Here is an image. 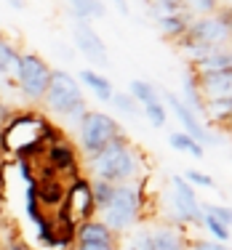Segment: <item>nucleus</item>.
I'll use <instances>...</instances> for the list:
<instances>
[{"label":"nucleus","instance_id":"nucleus-1","mask_svg":"<svg viewBox=\"0 0 232 250\" xmlns=\"http://www.w3.org/2000/svg\"><path fill=\"white\" fill-rule=\"evenodd\" d=\"M88 170H91L93 181H107L112 187L131 184V178H136V170H139V160H136L128 136L120 133L99 154L88 157Z\"/></svg>","mask_w":232,"mask_h":250},{"label":"nucleus","instance_id":"nucleus-2","mask_svg":"<svg viewBox=\"0 0 232 250\" xmlns=\"http://www.w3.org/2000/svg\"><path fill=\"white\" fill-rule=\"evenodd\" d=\"M43 106L51 115L62 117L64 123H72L75 128L83 120V115L88 112L86 99H83V91H80V83L67 69H51V80H48V88H46Z\"/></svg>","mask_w":232,"mask_h":250},{"label":"nucleus","instance_id":"nucleus-3","mask_svg":"<svg viewBox=\"0 0 232 250\" xmlns=\"http://www.w3.org/2000/svg\"><path fill=\"white\" fill-rule=\"evenodd\" d=\"M56 139H62L59 130H53V125L43 115H35V112H19V115H14L0 128V144H3V149L19 152L22 157L32 146H38L40 141H56Z\"/></svg>","mask_w":232,"mask_h":250},{"label":"nucleus","instance_id":"nucleus-4","mask_svg":"<svg viewBox=\"0 0 232 250\" xmlns=\"http://www.w3.org/2000/svg\"><path fill=\"white\" fill-rule=\"evenodd\" d=\"M141 213V187L136 184H123V187H115V194H112L110 205L102 210V221L112 234H123L131 226L136 224Z\"/></svg>","mask_w":232,"mask_h":250},{"label":"nucleus","instance_id":"nucleus-5","mask_svg":"<svg viewBox=\"0 0 232 250\" xmlns=\"http://www.w3.org/2000/svg\"><path fill=\"white\" fill-rule=\"evenodd\" d=\"M123 130L117 125L115 117L104 115L99 109H88L83 115V120L77 123V144H80V152L86 157H93L110 144L112 139H117Z\"/></svg>","mask_w":232,"mask_h":250},{"label":"nucleus","instance_id":"nucleus-6","mask_svg":"<svg viewBox=\"0 0 232 250\" xmlns=\"http://www.w3.org/2000/svg\"><path fill=\"white\" fill-rule=\"evenodd\" d=\"M51 69L53 67H48V62L43 56H38L32 51H22L19 64H16V85H19V91L29 101H43L51 80Z\"/></svg>","mask_w":232,"mask_h":250},{"label":"nucleus","instance_id":"nucleus-7","mask_svg":"<svg viewBox=\"0 0 232 250\" xmlns=\"http://www.w3.org/2000/svg\"><path fill=\"white\" fill-rule=\"evenodd\" d=\"M184 38L192 40V43H200V45L222 48V45L232 38V11L230 14H213V16L189 19Z\"/></svg>","mask_w":232,"mask_h":250},{"label":"nucleus","instance_id":"nucleus-8","mask_svg":"<svg viewBox=\"0 0 232 250\" xmlns=\"http://www.w3.org/2000/svg\"><path fill=\"white\" fill-rule=\"evenodd\" d=\"M171 197H174V213L179 221H203V205L198 202L192 184H187L182 176L171 178Z\"/></svg>","mask_w":232,"mask_h":250},{"label":"nucleus","instance_id":"nucleus-9","mask_svg":"<svg viewBox=\"0 0 232 250\" xmlns=\"http://www.w3.org/2000/svg\"><path fill=\"white\" fill-rule=\"evenodd\" d=\"M43 157H46V163H48V168H46L48 173L59 176V178L70 176L72 181L77 178V149L70 141H64V139L51 141Z\"/></svg>","mask_w":232,"mask_h":250},{"label":"nucleus","instance_id":"nucleus-10","mask_svg":"<svg viewBox=\"0 0 232 250\" xmlns=\"http://www.w3.org/2000/svg\"><path fill=\"white\" fill-rule=\"evenodd\" d=\"M163 96H165V101H168L171 112H174V115L179 117V123L184 125V133H187L189 139H195L200 146H203V144H208V141H211V136H208V130H206L203 125L198 123V115H195V112L189 109V106L184 104V101H182L179 96H176L174 91H165Z\"/></svg>","mask_w":232,"mask_h":250},{"label":"nucleus","instance_id":"nucleus-11","mask_svg":"<svg viewBox=\"0 0 232 250\" xmlns=\"http://www.w3.org/2000/svg\"><path fill=\"white\" fill-rule=\"evenodd\" d=\"M75 45L80 48V53L88 62L99 64V67H110V56L102 43V38L96 35V29L91 24H75Z\"/></svg>","mask_w":232,"mask_h":250},{"label":"nucleus","instance_id":"nucleus-12","mask_svg":"<svg viewBox=\"0 0 232 250\" xmlns=\"http://www.w3.org/2000/svg\"><path fill=\"white\" fill-rule=\"evenodd\" d=\"M200 88V96L208 101L216 99H232V69L230 72H219V75H208V77H195Z\"/></svg>","mask_w":232,"mask_h":250},{"label":"nucleus","instance_id":"nucleus-13","mask_svg":"<svg viewBox=\"0 0 232 250\" xmlns=\"http://www.w3.org/2000/svg\"><path fill=\"white\" fill-rule=\"evenodd\" d=\"M75 240L77 242H96V245H117V234H112L99 218H91V221L77 226Z\"/></svg>","mask_w":232,"mask_h":250},{"label":"nucleus","instance_id":"nucleus-14","mask_svg":"<svg viewBox=\"0 0 232 250\" xmlns=\"http://www.w3.org/2000/svg\"><path fill=\"white\" fill-rule=\"evenodd\" d=\"M77 80L83 83V85H88L93 93H96L99 101H112V93H115V88H112V83L107 80L104 75H99L96 69H80L77 72Z\"/></svg>","mask_w":232,"mask_h":250},{"label":"nucleus","instance_id":"nucleus-15","mask_svg":"<svg viewBox=\"0 0 232 250\" xmlns=\"http://www.w3.org/2000/svg\"><path fill=\"white\" fill-rule=\"evenodd\" d=\"M152 237V250H184V237L176 226H160L150 231Z\"/></svg>","mask_w":232,"mask_h":250},{"label":"nucleus","instance_id":"nucleus-16","mask_svg":"<svg viewBox=\"0 0 232 250\" xmlns=\"http://www.w3.org/2000/svg\"><path fill=\"white\" fill-rule=\"evenodd\" d=\"M155 24H158V29L165 35V38H184V35H187L189 16H184V14L160 16V19H155Z\"/></svg>","mask_w":232,"mask_h":250},{"label":"nucleus","instance_id":"nucleus-17","mask_svg":"<svg viewBox=\"0 0 232 250\" xmlns=\"http://www.w3.org/2000/svg\"><path fill=\"white\" fill-rule=\"evenodd\" d=\"M19 53L22 51H16L14 45L8 43V40L0 35V80L3 77H8V75H14L16 77V64H19Z\"/></svg>","mask_w":232,"mask_h":250},{"label":"nucleus","instance_id":"nucleus-18","mask_svg":"<svg viewBox=\"0 0 232 250\" xmlns=\"http://www.w3.org/2000/svg\"><path fill=\"white\" fill-rule=\"evenodd\" d=\"M70 11L75 16V24H91V19L104 16V3H72Z\"/></svg>","mask_w":232,"mask_h":250},{"label":"nucleus","instance_id":"nucleus-19","mask_svg":"<svg viewBox=\"0 0 232 250\" xmlns=\"http://www.w3.org/2000/svg\"><path fill=\"white\" fill-rule=\"evenodd\" d=\"M182 91H184V104L189 106L192 112H206V104H203V96H200V88H198V80H195V75L189 72L184 77L182 83Z\"/></svg>","mask_w":232,"mask_h":250},{"label":"nucleus","instance_id":"nucleus-20","mask_svg":"<svg viewBox=\"0 0 232 250\" xmlns=\"http://www.w3.org/2000/svg\"><path fill=\"white\" fill-rule=\"evenodd\" d=\"M128 96L134 99L139 106L152 104V101H160L158 91H155V85H152V83H147V80H131V85H128Z\"/></svg>","mask_w":232,"mask_h":250},{"label":"nucleus","instance_id":"nucleus-21","mask_svg":"<svg viewBox=\"0 0 232 250\" xmlns=\"http://www.w3.org/2000/svg\"><path fill=\"white\" fill-rule=\"evenodd\" d=\"M203 115L213 123H232V99H216L208 101Z\"/></svg>","mask_w":232,"mask_h":250},{"label":"nucleus","instance_id":"nucleus-22","mask_svg":"<svg viewBox=\"0 0 232 250\" xmlns=\"http://www.w3.org/2000/svg\"><path fill=\"white\" fill-rule=\"evenodd\" d=\"M168 141H171V146H174L176 152H187V154H192V157H198V160L206 154L203 146H200L195 139H189V136L184 133V130H179V133H171V136H168Z\"/></svg>","mask_w":232,"mask_h":250},{"label":"nucleus","instance_id":"nucleus-23","mask_svg":"<svg viewBox=\"0 0 232 250\" xmlns=\"http://www.w3.org/2000/svg\"><path fill=\"white\" fill-rule=\"evenodd\" d=\"M91 194H93V205H96V210L102 213L107 205H110L112 194H115V187L107 181H91Z\"/></svg>","mask_w":232,"mask_h":250},{"label":"nucleus","instance_id":"nucleus-24","mask_svg":"<svg viewBox=\"0 0 232 250\" xmlns=\"http://www.w3.org/2000/svg\"><path fill=\"white\" fill-rule=\"evenodd\" d=\"M141 112L147 115V120H150L155 128H163V125H165V106H163V101L144 104V106H141Z\"/></svg>","mask_w":232,"mask_h":250},{"label":"nucleus","instance_id":"nucleus-25","mask_svg":"<svg viewBox=\"0 0 232 250\" xmlns=\"http://www.w3.org/2000/svg\"><path fill=\"white\" fill-rule=\"evenodd\" d=\"M110 104H112V106H117L120 112H126V115H131V117L141 112V106L136 104V101L131 99L128 93H112V101H110Z\"/></svg>","mask_w":232,"mask_h":250},{"label":"nucleus","instance_id":"nucleus-26","mask_svg":"<svg viewBox=\"0 0 232 250\" xmlns=\"http://www.w3.org/2000/svg\"><path fill=\"white\" fill-rule=\"evenodd\" d=\"M203 224H206V229L211 231V234L216 237L219 242H222V245H224V242H230V229H227V226H224L222 221H216L213 216H208V213H203Z\"/></svg>","mask_w":232,"mask_h":250},{"label":"nucleus","instance_id":"nucleus-27","mask_svg":"<svg viewBox=\"0 0 232 250\" xmlns=\"http://www.w3.org/2000/svg\"><path fill=\"white\" fill-rule=\"evenodd\" d=\"M123 250H152L150 231H136V234H131V240L126 242V248H123Z\"/></svg>","mask_w":232,"mask_h":250},{"label":"nucleus","instance_id":"nucleus-28","mask_svg":"<svg viewBox=\"0 0 232 250\" xmlns=\"http://www.w3.org/2000/svg\"><path fill=\"white\" fill-rule=\"evenodd\" d=\"M203 213H208V216H213L216 221H222L224 226H232V208H222V205H206Z\"/></svg>","mask_w":232,"mask_h":250},{"label":"nucleus","instance_id":"nucleus-29","mask_svg":"<svg viewBox=\"0 0 232 250\" xmlns=\"http://www.w3.org/2000/svg\"><path fill=\"white\" fill-rule=\"evenodd\" d=\"M219 8V3H213V0H200V3H184V11L189 14H206V16H213V11Z\"/></svg>","mask_w":232,"mask_h":250},{"label":"nucleus","instance_id":"nucleus-30","mask_svg":"<svg viewBox=\"0 0 232 250\" xmlns=\"http://www.w3.org/2000/svg\"><path fill=\"white\" fill-rule=\"evenodd\" d=\"M182 178H184L187 184H198V187H208V189L216 187V184H213V178L208 176V173H200V170H187Z\"/></svg>","mask_w":232,"mask_h":250},{"label":"nucleus","instance_id":"nucleus-31","mask_svg":"<svg viewBox=\"0 0 232 250\" xmlns=\"http://www.w3.org/2000/svg\"><path fill=\"white\" fill-rule=\"evenodd\" d=\"M75 250H117V245H96V242H77Z\"/></svg>","mask_w":232,"mask_h":250},{"label":"nucleus","instance_id":"nucleus-32","mask_svg":"<svg viewBox=\"0 0 232 250\" xmlns=\"http://www.w3.org/2000/svg\"><path fill=\"white\" fill-rule=\"evenodd\" d=\"M189 250H230V248L222 245V242H195Z\"/></svg>","mask_w":232,"mask_h":250},{"label":"nucleus","instance_id":"nucleus-33","mask_svg":"<svg viewBox=\"0 0 232 250\" xmlns=\"http://www.w3.org/2000/svg\"><path fill=\"white\" fill-rule=\"evenodd\" d=\"M11 117H14V109H11V106L5 104L3 99H0V128H3V125L11 120Z\"/></svg>","mask_w":232,"mask_h":250},{"label":"nucleus","instance_id":"nucleus-34","mask_svg":"<svg viewBox=\"0 0 232 250\" xmlns=\"http://www.w3.org/2000/svg\"><path fill=\"white\" fill-rule=\"evenodd\" d=\"M3 250H29V248H27V242H24V240L14 237V240H8V242L3 245Z\"/></svg>","mask_w":232,"mask_h":250},{"label":"nucleus","instance_id":"nucleus-35","mask_svg":"<svg viewBox=\"0 0 232 250\" xmlns=\"http://www.w3.org/2000/svg\"><path fill=\"white\" fill-rule=\"evenodd\" d=\"M0 221H3V192H0Z\"/></svg>","mask_w":232,"mask_h":250},{"label":"nucleus","instance_id":"nucleus-36","mask_svg":"<svg viewBox=\"0 0 232 250\" xmlns=\"http://www.w3.org/2000/svg\"><path fill=\"white\" fill-rule=\"evenodd\" d=\"M230 125H232V123H230Z\"/></svg>","mask_w":232,"mask_h":250}]
</instances>
